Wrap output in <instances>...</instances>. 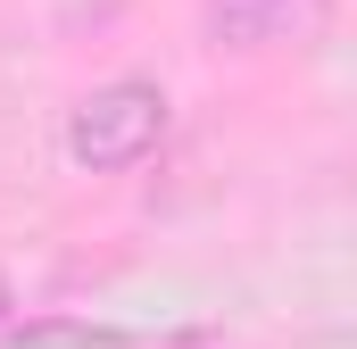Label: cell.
I'll use <instances>...</instances> for the list:
<instances>
[{
	"mask_svg": "<svg viewBox=\"0 0 357 349\" xmlns=\"http://www.w3.org/2000/svg\"><path fill=\"white\" fill-rule=\"evenodd\" d=\"M59 142H67V167H84V174L142 167L167 142V91L150 84V75H108V84H91L67 108V133Z\"/></svg>",
	"mask_w": 357,
	"mask_h": 349,
	"instance_id": "1",
	"label": "cell"
},
{
	"mask_svg": "<svg viewBox=\"0 0 357 349\" xmlns=\"http://www.w3.org/2000/svg\"><path fill=\"white\" fill-rule=\"evenodd\" d=\"M324 0H199V34L208 50L258 59V50H291L299 34H316Z\"/></svg>",
	"mask_w": 357,
	"mask_h": 349,
	"instance_id": "2",
	"label": "cell"
},
{
	"mask_svg": "<svg viewBox=\"0 0 357 349\" xmlns=\"http://www.w3.org/2000/svg\"><path fill=\"white\" fill-rule=\"evenodd\" d=\"M67 8H75V17H91V25H100V17H116L125 0H67Z\"/></svg>",
	"mask_w": 357,
	"mask_h": 349,
	"instance_id": "3",
	"label": "cell"
},
{
	"mask_svg": "<svg viewBox=\"0 0 357 349\" xmlns=\"http://www.w3.org/2000/svg\"><path fill=\"white\" fill-rule=\"evenodd\" d=\"M0 333H8V283H0Z\"/></svg>",
	"mask_w": 357,
	"mask_h": 349,
	"instance_id": "4",
	"label": "cell"
}]
</instances>
